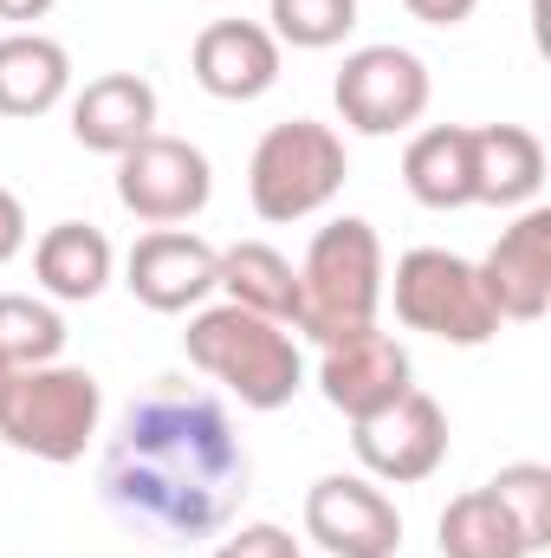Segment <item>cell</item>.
Here are the masks:
<instances>
[{"mask_svg":"<svg viewBox=\"0 0 551 558\" xmlns=\"http://www.w3.org/2000/svg\"><path fill=\"white\" fill-rule=\"evenodd\" d=\"M215 195V169L188 137H143L137 149L118 156V202L149 221V228H182L208 208Z\"/></svg>","mask_w":551,"mask_h":558,"instance_id":"obj_8","label":"cell"},{"mask_svg":"<svg viewBox=\"0 0 551 558\" xmlns=\"http://www.w3.org/2000/svg\"><path fill=\"white\" fill-rule=\"evenodd\" d=\"M195 85L221 105H254L279 85V39L260 20H208L195 33Z\"/></svg>","mask_w":551,"mask_h":558,"instance_id":"obj_14","label":"cell"},{"mask_svg":"<svg viewBox=\"0 0 551 558\" xmlns=\"http://www.w3.org/2000/svg\"><path fill=\"white\" fill-rule=\"evenodd\" d=\"M105 422V390L91 371L78 364H39V371H13L7 403H0V441H13L33 461H78L91 448Z\"/></svg>","mask_w":551,"mask_h":558,"instance_id":"obj_4","label":"cell"},{"mask_svg":"<svg viewBox=\"0 0 551 558\" xmlns=\"http://www.w3.org/2000/svg\"><path fill=\"white\" fill-rule=\"evenodd\" d=\"M7 384H13V371H7V364H0V403H7Z\"/></svg>","mask_w":551,"mask_h":558,"instance_id":"obj_29","label":"cell"},{"mask_svg":"<svg viewBox=\"0 0 551 558\" xmlns=\"http://www.w3.org/2000/svg\"><path fill=\"white\" fill-rule=\"evenodd\" d=\"M182 351L201 377L241 397V410H285L305 390V357H298L292 325L260 318L247 305H195Z\"/></svg>","mask_w":551,"mask_h":558,"instance_id":"obj_2","label":"cell"},{"mask_svg":"<svg viewBox=\"0 0 551 558\" xmlns=\"http://www.w3.org/2000/svg\"><path fill=\"white\" fill-rule=\"evenodd\" d=\"M487 286V305L500 312V325H532L551 312V208H519L513 228H500V241L487 247V260L474 267Z\"/></svg>","mask_w":551,"mask_h":558,"instance_id":"obj_13","label":"cell"},{"mask_svg":"<svg viewBox=\"0 0 551 558\" xmlns=\"http://www.w3.org/2000/svg\"><path fill=\"white\" fill-rule=\"evenodd\" d=\"M351 175V156H344V137L331 124H311V118H292V124H273L267 137L254 143V162H247V202L260 221H305L318 215Z\"/></svg>","mask_w":551,"mask_h":558,"instance_id":"obj_5","label":"cell"},{"mask_svg":"<svg viewBox=\"0 0 551 558\" xmlns=\"http://www.w3.org/2000/svg\"><path fill=\"white\" fill-rule=\"evenodd\" d=\"M434 546H441V558H532L526 533L513 526V513L500 507L493 487L454 494L434 520Z\"/></svg>","mask_w":551,"mask_h":558,"instance_id":"obj_20","label":"cell"},{"mask_svg":"<svg viewBox=\"0 0 551 558\" xmlns=\"http://www.w3.org/2000/svg\"><path fill=\"white\" fill-rule=\"evenodd\" d=\"M124 286H131L137 305L162 312V318L195 312L221 286V247H208L188 228H149L131 247V260H124Z\"/></svg>","mask_w":551,"mask_h":558,"instance_id":"obj_12","label":"cell"},{"mask_svg":"<svg viewBox=\"0 0 551 558\" xmlns=\"http://www.w3.org/2000/svg\"><path fill=\"white\" fill-rule=\"evenodd\" d=\"M72 92V52L46 33L0 39V118H46Z\"/></svg>","mask_w":551,"mask_h":558,"instance_id":"obj_18","label":"cell"},{"mask_svg":"<svg viewBox=\"0 0 551 558\" xmlns=\"http://www.w3.org/2000/svg\"><path fill=\"white\" fill-rule=\"evenodd\" d=\"M338 118L357 131V137H396L421 124L434 85H428V65L415 59L409 46H357L344 65H338Z\"/></svg>","mask_w":551,"mask_h":558,"instance_id":"obj_7","label":"cell"},{"mask_svg":"<svg viewBox=\"0 0 551 558\" xmlns=\"http://www.w3.org/2000/svg\"><path fill=\"white\" fill-rule=\"evenodd\" d=\"M351 448L377 487H415L448 461V410L428 390H403L377 416L351 422Z\"/></svg>","mask_w":551,"mask_h":558,"instance_id":"obj_9","label":"cell"},{"mask_svg":"<svg viewBox=\"0 0 551 558\" xmlns=\"http://www.w3.org/2000/svg\"><path fill=\"white\" fill-rule=\"evenodd\" d=\"M26 234H33V228H26V202L0 182V267L26 254Z\"/></svg>","mask_w":551,"mask_h":558,"instance_id":"obj_26","label":"cell"},{"mask_svg":"<svg viewBox=\"0 0 551 558\" xmlns=\"http://www.w3.org/2000/svg\"><path fill=\"white\" fill-rule=\"evenodd\" d=\"M72 137L98 156H124L156 137V85L137 72H105L72 98Z\"/></svg>","mask_w":551,"mask_h":558,"instance_id":"obj_15","label":"cell"},{"mask_svg":"<svg viewBox=\"0 0 551 558\" xmlns=\"http://www.w3.org/2000/svg\"><path fill=\"white\" fill-rule=\"evenodd\" d=\"M65 357V318L52 299L33 292H0V364L7 371H39Z\"/></svg>","mask_w":551,"mask_h":558,"instance_id":"obj_22","label":"cell"},{"mask_svg":"<svg viewBox=\"0 0 551 558\" xmlns=\"http://www.w3.org/2000/svg\"><path fill=\"white\" fill-rule=\"evenodd\" d=\"M318 390L338 416L357 422L377 416L383 403H396L403 390H415V364L390 331L364 325V331H344V338L318 344Z\"/></svg>","mask_w":551,"mask_h":558,"instance_id":"obj_11","label":"cell"},{"mask_svg":"<svg viewBox=\"0 0 551 558\" xmlns=\"http://www.w3.org/2000/svg\"><path fill=\"white\" fill-rule=\"evenodd\" d=\"M383 241L364 215H338L311 234L305 260H298V318L292 331H305L311 344H331L344 331L377 325L383 305Z\"/></svg>","mask_w":551,"mask_h":558,"instance_id":"obj_3","label":"cell"},{"mask_svg":"<svg viewBox=\"0 0 551 558\" xmlns=\"http://www.w3.org/2000/svg\"><path fill=\"white\" fill-rule=\"evenodd\" d=\"M487 487L500 494V507L513 513V526L526 533V546L546 553L551 546V468L546 461H513V468H500Z\"/></svg>","mask_w":551,"mask_h":558,"instance_id":"obj_24","label":"cell"},{"mask_svg":"<svg viewBox=\"0 0 551 558\" xmlns=\"http://www.w3.org/2000/svg\"><path fill=\"white\" fill-rule=\"evenodd\" d=\"M215 7H221V0H215Z\"/></svg>","mask_w":551,"mask_h":558,"instance_id":"obj_30","label":"cell"},{"mask_svg":"<svg viewBox=\"0 0 551 558\" xmlns=\"http://www.w3.org/2000/svg\"><path fill=\"white\" fill-rule=\"evenodd\" d=\"M52 0H0V20H13V33H26V20H46Z\"/></svg>","mask_w":551,"mask_h":558,"instance_id":"obj_28","label":"cell"},{"mask_svg":"<svg viewBox=\"0 0 551 558\" xmlns=\"http://www.w3.org/2000/svg\"><path fill=\"white\" fill-rule=\"evenodd\" d=\"M111 274H118V254H111L105 228H91V221H59L33 247V279L59 305H91L111 286Z\"/></svg>","mask_w":551,"mask_h":558,"instance_id":"obj_17","label":"cell"},{"mask_svg":"<svg viewBox=\"0 0 551 558\" xmlns=\"http://www.w3.org/2000/svg\"><path fill=\"white\" fill-rule=\"evenodd\" d=\"M383 292L396 299V318L421 338H441L461 351L500 338V312L487 305V286L474 274V260H461L448 247H409L396 260V279H383Z\"/></svg>","mask_w":551,"mask_h":558,"instance_id":"obj_6","label":"cell"},{"mask_svg":"<svg viewBox=\"0 0 551 558\" xmlns=\"http://www.w3.org/2000/svg\"><path fill=\"white\" fill-rule=\"evenodd\" d=\"M403 7H409L421 26H461V20H474L480 0H403Z\"/></svg>","mask_w":551,"mask_h":558,"instance_id":"obj_27","label":"cell"},{"mask_svg":"<svg viewBox=\"0 0 551 558\" xmlns=\"http://www.w3.org/2000/svg\"><path fill=\"white\" fill-rule=\"evenodd\" d=\"M474 149V202L487 208H532L546 189V143L526 124H480L467 131Z\"/></svg>","mask_w":551,"mask_h":558,"instance_id":"obj_16","label":"cell"},{"mask_svg":"<svg viewBox=\"0 0 551 558\" xmlns=\"http://www.w3.org/2000/svg\"><path fill=\"white\" fill-rule=\"evenodd\" d=\"M403 182L421 208L448 215V208H474V149L467 124H428L403 149Z\"/></svg>","mask_w":551,"mask_h":558,"instance_id":"obj_19","label":"cell"},{"mask_svg":"<svg viewBox=\"0 0 551 558\" xmlns=\"http://www.w3.org/2000/svg\"><path fill=\"white\" fill-rule=\"evenodd\" d=\"M279 46H298V52H331V46H344L351 39V26H357V0H273V13H267Z\"/></svg>","mask_w":551,"mask_h":558,"instance_id":"obj_23","label":"cell"},{"mask_svg":"<svg viewBox=\"0 0 551 558\" xmlns=\"http://www.w3.org/2000/svg\"><path fill=\"white\" fill-rule=\"evenodd\" d=\"M305 539H318L331 558H396L403 513L370 474H325L305 494Z\"/></svg>","mask_w":551,"mask_h":558,"instance_id":"obj_10","label":"cell"},{"mask_svg":"<svg viewBox=\"0 0 551 558\" xmlns=\"http://www.w3.org/2000/svg\"><path fill=\"white\" fill-rule=\"evenodd\" d=\"M208 558H298V539H292L285 526H273V520H254V526L228 533Z\"/></svg>","mask_w":551,"mask_h":558,"instance_id":"obj_25","label":"cell"},{"mask_svg":"<svg viewBox=\"0 0 551 558\" xmlns=\"http://www.w3.org/2000/svg\"><path fill=\"white\" fill-rule=\"evenodd\" d=\"M247 481L254 461L234 435V416L188 377H156L143 397H131L98 461L105 507L131 533H156L169 546L228 533L241 500L254 494Z\"/></svg>","mask_w":551,"mask_h":558,"instance_id":"obj_1","label":"cell"},{"mask_svg":"<svg viewBox=\"0 0 551 558\" xmlns=\"http://www.w3.org/2000/svg\"><path fill=\"white\" fill-rule=\"evenodd\" d=\"M215 292H228V305H247V312L279 318V325L298 318V267L279 247H267V241L221 247V286Z\"/></svg>","mask_w":551,"mask_h":558,"instance_id":"obj_21","label":"cell"}]
</instances>
